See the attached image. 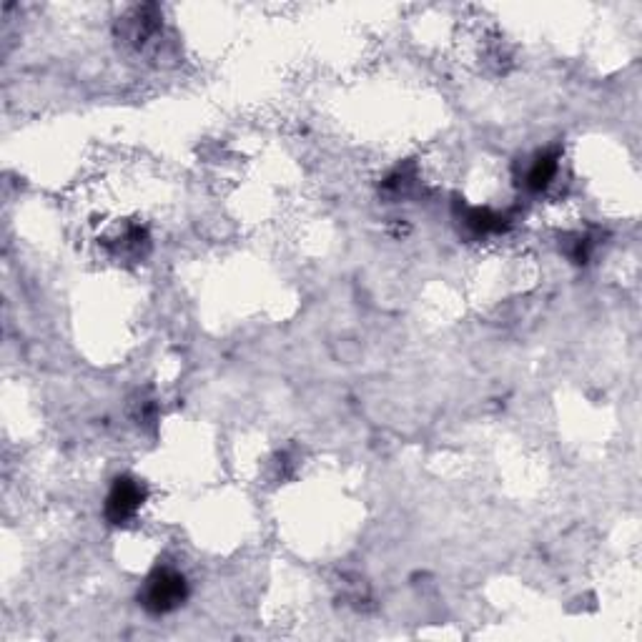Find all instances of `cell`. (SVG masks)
<instances>
[{
    "mask_svg": "<svg viewBox=\"0 0 642 642\" xmlns=\"http://www.w3.org/2000/svg\"><path fill=\"white\" fill-rule=\"evenodd\" d=\"M186 597V580L184 575L174 570H158L148 580L146 592H143V605L156 615L176 610Z\"/></svg>",
    "mask_w": 642,
    "mask_h": 642,
    "instance_id": "obj_1",
    "label": "cell"
},
{
    "mask_svg": "<svg viewBox=\"0 0 642 642\" xmlns=\"http://www.w3.org/2000/svg\"><path fill=\"white\" fill-rule=\"evenodd\" d=\"M143 505V487L133 479H118L113 485L111 495H108L106 502V515L108 520L121 525V522L131 520L138 512V507Z\"/></svg>",
    "mask_w": 642,
    "mask_h": 642,
    "instance_id": "obj_2",
    "label": "cell"
},
{
    "mask_svg": "<svg viewBox=\"0 0 642 642\" xmlns=\"http://www.w3.org/2000/svg\"><path fill=\"white\" fill-rule=\"evenodd\" d=\"M557 171H560V164H557L555 153H542L535 164H532L530 174H527V186L532 191H545L555 181Z\"/></svg>",
    "mask_w": 642,
    "mask_h": 642,
    "instance_id": "obj_3",
    "label": "cell"
}]
</instances>
